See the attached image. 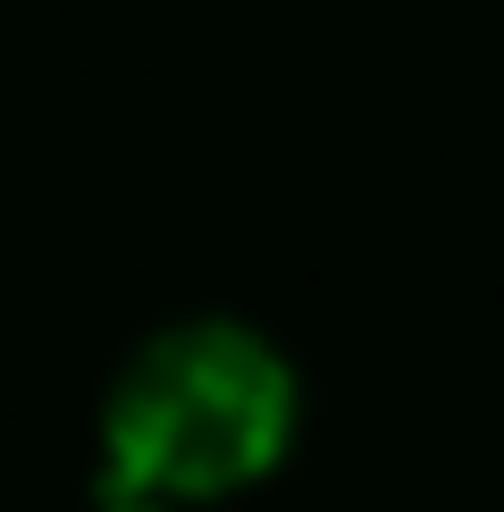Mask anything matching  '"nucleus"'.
<instances>
[{
    "instance_id": "nucleus-1",
    "label": "nucleus",
    "mask_w": 504,
    "mask_h": 512,
    "mask_svg": "<svg viewBox=\"0 0 504 512\" xmlns=\"http://www.w3.org/2000/svg\"><path fill=\"white\" fill-rule=\"evenodd\" d=\"M294 387L244 328H177L126 370L110 403V471L135 496H219L278 462Z\"/></svg>"
},
{
    "instance_id": "nucleus-2",
    "label": "nucleus",
    "mask_w": 504,
    "mask_h": 512,
    "mask_svg": "<svg viewBox=\"0 0 504 512\" xmlns=\"http://www.w3.org/2000/svg\"><path fill=\"white\" fill-rule=\"evenodd\" d=\"M126 512H152V504H126Z\"/></svg>"
}]
</instances>
